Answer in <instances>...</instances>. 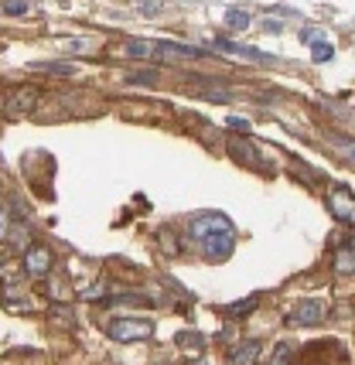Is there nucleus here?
Instances as JSON below:
<instances>
[{"label":"nucleus","mask_w":355,"mask_h":365,"mask_svg":"<svg viewBox=\"0 0 355 365\" xmlns=\"http://www.w3.org/2000/svg\"><path fill=\"white\" fill-rule=\"evenodd\" d=\"M192 239L202 246V253L209 259H226L232 256V246H236V229L222 212H202L192 219Z\"/></svg>","instance_id":"obj_1"},{"label":"nucleus","mask_w":355,"mask_h":365,"mask_svg":"<svg viewBox=\"0 0 355 365\" xmlns=\"http://www.w3.org/2000/svg\"><path fill=\"white\" fill-rule=\"evenodd\" d=\"M106 334L113 338V341H144L154 334V321L150 318H140V314H133V318H110L106 321Z\"/></svg>","instance_id":"obj_2"},{"label":"nucleus","mask_w":355,"mask_h":365,"mask_svg":"<svg viewBox=\"0 0 355 365\" xmlns=\"http://www.w3.org/2000/svg\"><path fill=\"white\" fill-rule=\"evenodd\" d=\"M38 99H41V93L34 89V86H17L14 93H7L4 99H0V110H4V116H28V113L38 106Z\"/></svg>","instance_id":"obj_3"},{"label":"nucleus","mask_w":355,"mask_h":365,"mask_svg":"<svg viewBox=\"0 0 355 365\" xmlns=\"http://www.w3.org/2000/svg\"><path fill=\"white\" fill-rule=\"evenodd\" d=\"M24 270H28V277H34V280H48V273H51V250L48 246H28V253H24Z\"/></svg>","instance_id":"obj_4"},{"label":"nucleus","mask_w":355,"mask_h":365,"mask_svg":"<svg viewBox=\"0 0 355 365\" xmlns=\"http://www.w3.org/2000/svg\"><path fill=\"white\" fill-rule=\"evenodd\" d=\"M328 208H331V215H335V219L355 225V195H352V191L331 188V191H328Z\"/></svg>","instance_id":"obj_5"},{"label":"nucleus","mask_w":355,"mask_h":365,"mask_svg":"<svg viewBox=\"0 0 355 365\" xmlns=\"http://www.w3.org/2000/svg\"><path fill=\"white\" fill-rule=\"evenodd\" d=\"M324 318V301H301L291 311V324H318Z\"/></svg>","instance_id":"obj_6"},{"label":"nucleus","mask_w":355,"mask_h":365,"mask_svg":"<svg viewBox=\"0 0 355 365\" xmlns=\"http://www.w3.org/2000/svg\"><path fill=\"white\" fill-rule=\"evenodd\" d=\"M257 359H259L257 341H242L240 349H236V355H232V365H257Z\"/></svg>","instance_id":"obj_7"},{"label":"nucleus","mask_w":355,"mask_h":365,"mask_svg":"<svg viewBox=\"0 0 355 365\" xmlns=\"http://www.w3.org/2000/svg\"><path fill=\"white\" fill-rule=\"evenodd\" d=\"M127 55H133V58H161L154 41H127Z\"/></svg>","instance_id":"obj_8"},{"label":"nucleus","mask_w":355,"mask_h":365,"mask_svg":"<svg viewBox=\"0 0 355 365\" xmlns=\"http://www.w3.org/2000/svg\"><path fill=\"white\" fill-rule=\"evenodd\" d=\"M335 270L355 273V246H341L339 253H335Z\"/></svg>","instance_id":"obj_9"},{"label":"nucleus","mask_w":355,"mask_h":365,"mask_svg":"<svg viewBox=\"0 0 355 365\" xmlns=\"http://www.w3.org/2000/svg\"><path fill=\"white\" fill-rule=\"evenodd\" d=\"M253 307H259V294H253V297H246V301L229 304V314H232V318H242V314H249Z\"/></svg>","instance_id":"obj_10"},{"label":"nucleus","mask_w":355,"mask_h":365,"mask_svg":"<svg viewBox=\"0 0 355 365\" xmlns=\"http://www.w3.org/2000/svg\"><path fill=\"white\" fill-rule=\"evenodd\" d=\"M31 11V0H4V14L7 17H24Z\"/></svg>","instance_id":"obj_11"},{"label":"nucleus","mask_w":355,"mask_h":365,"mask_svg":"<svg viewBox=\"0 0 355 365\" xmlns=\"http://www.w3.org/2000/svg\"><path fill=\"white\" fill-rule=\"evenodd\" d=\"M226 24H229V31H246V28H249V14H246V11H229Z\"/></svg>","instance_id":"obj_12"},{"label":"nucleus","mask_w":355,"mask_h":365,"mask_svg":"<svg viewBox=\"0 0 355 365\" xmlns=\"http://www.w3.org/2000/svg\"><path fill=\"white\" fill-rule=\"evenodd\" d=\"M291 355H294V345H291V341H280V345H277V351H274V362H270V365H287V362H291Z\"/></svg>","instance_id":"obj_13"},{"label":"nucleus","mask_w":355,"mask_h":365,"mask_svg":"<svg viewBox=\"0 0 355 365\" xmlns=\"http://www.w3.org/2000/svg\"><path fill=\"white\" fill-rule=\"evenodd\" d=\"M311 55H314V62H331V55H335V51H331L328 41H318V45L311 48Z\"/></svg>","instance_id":"obj_14"},{"label":"nucleus","mask_w":355,"mask_h":365,"mask_svg":"<svg viewBox=\"0 0 355 365\" xmlns=\"http://www.w3.org/2000/svg\"><path fill=\"white\" fill-rule=\"evenodd\" d=\"M229 150H236V154H242V160H253V158H257V150H253L249 143H229Z\"/></svg>","instance_id":"obj_15"},{"label":"nucleus","mask_w":355,"mask_h":365,"mask_svg":"<svg viewBox=\"0 0 355 365\" xmlns=\"http://www.w3.org/2000/svg\"><path fill=\"white\" fill-rule=\"evenodd\" d=\"M229 127L240 130V133H249V123H246V120H240V116H229Z\"/></svg>","instance_id":"obj_16"},{"label":"nucleus","mask_w":355,"mask_h":365,"mask_svg":"<svg viewBox=\"0 0 355 365\" xmlns=\"http://www.w3.org/2000/svg\"><path fill=\"white\" fill-rule=\"evenodd\" d=\"M4 222H7V212H4V205H0V236H4Z\"/></svg>","instance_id":"obj_17"},{"label":"nucleus","mask_w":355,"mask_h":365,"mask_svg":"<svg viewBox=\"0 0 355 365\" xmlns=\"http://www.w3.org/2000/svg\"><path fill=\"white\" fill-rule=\"evenodd\" d=\"M352 160H355V147H352Z\"/></svg>","instance_id":"obj_18"}]
</instances>
